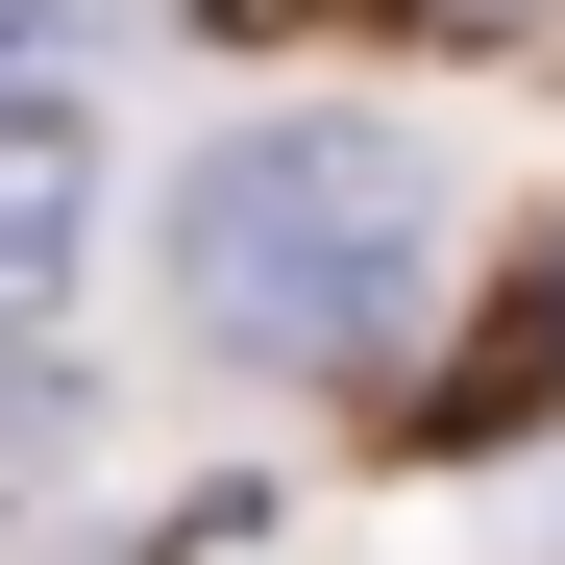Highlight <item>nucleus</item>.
<instances>
[{"label":"nucleus","mask_w":565,"mask_h":565,"mask_svg":"<svg viewBox=\"0 0 565 565\" xmlns=\"http://www.w3.org/2000/svg\"><path fill=\"white\" fill-rule=\"evenodd\" d=\"M172 296L246 369H344V344H418L443 320V148L369 124V99H270L172 172Z\"/></svg>","instance_id":"obj_1"},{"label":"nucleus","mask_w":565,"mask_h":565,"mask_svg":"<svg viewBox=\"0 0 565 565\" xmlns=\"http://www.w3.org/2000/svg\"><path fill=\"white\" fill-rule=\"evenodd\" d=\"M74 270H99V124H74V99H0V344L74 320Z\"/></svg>","instance_id":"obj_2"}]
</instances>
